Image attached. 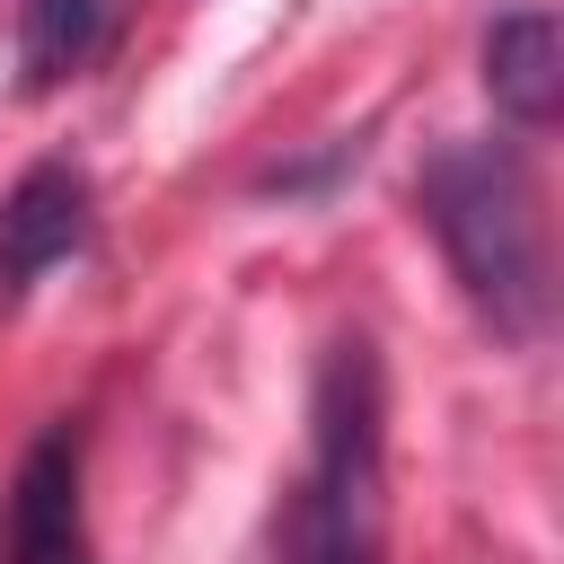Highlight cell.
Segmentation results:
<instances>
[{"mask_svg": "<svg viewBox=\"0 0 564 564\" xmlns=\"http://www.w3.org/2000/svg\"><path fill=\"white\" fill-rule=\"evenodd\" d=\"M414 212L441 238L467 308L502 344H538L555 317V256L529 159L511 141H441L414 176Z\"/></svg>", "mask_w": 564, "mask_h": 564, "instance_id": "cell-1", "label": "cell"}, {"mask_svg": "<svg viewBox=\"0 0 564 564\" xmlns=\"http://www.w3.org/2000/svg\"><path fill=\"white\" fill-rule=\"evenodd\" d=\"M388 546V379L370 335H335L308 397V467L282 502L273 564H379Z\"/></svg>", "mask_w": 564, "mask_h": 564, "instance_id": "cell-2", "label": "cell"}, {"mask_svg": "<svg viewBox=\"0 0 564 564\" xmlns=\"http://www.w3.org/2000/svg\"><path fill=\"white\" fill-rule=\"evenodd\" d=\"M79 458H88V432L70 414L35 432V449L18 458L9 502H0V564H97Z\"/></svg>", "mask_w": 564, "mask_h": 564, "instance_id": "cell-3", "label": "cell"}, {"mask_svg": "<svg viewBox=\"0 0 564 564\" xmlns=\"http://www.w3.org/2000/svg\"><path fill=\"white\" fill-rule=\"evenodd\" d=\"M97 238V194L70 159H35L9 194H0V300L35 291L53 264H70Z\"/></svg>", "mask_w": 564, "mask_h": 564, "instance_id": "cell-4", "label": "cell"}, {"mask_svg": "<svg viewBox=\"0 0 564 564\" xmlns=\"http://www.w3.org/2000/svg\"><path fill=\"white\" fill-rule=\"evenodd\" d=\"M485 97L520 123V132H546L555 106H564V35H555V9H502L485 26Z\"/></svg>", "mask_w": 564, "mask_h": 564, "instance_id": "cell-5", "label": "cell"}, {"mask_svg": "<svg viewBox=\"0 0 564 564\" xmlns=\"http://www.w3.org/2000/svg\"><path fill=\"white\" fill-rule=\"evenodd\" d=\"M115 35V0H18V79L44 97L79 79Z\"/></svg>", "mask_w": 564, "mask_h": 564, "instance_id": "cell-6", "label": "cell"}, {"mask_svg": "<svg viewBox=\"0 0 564 564\" xmlns=\"http://www.w3.org/2000/svg\"><path fill=\"white\" fill-rule=\"evenodd\" d=\"M361 167V141H326L317 159H291V167H264V194H317L326 176Z\"/></svg>", "mask_w": 564, "mask_h": 564, "instance_id": "cell-7", "label": "cell"}]
</instances>
